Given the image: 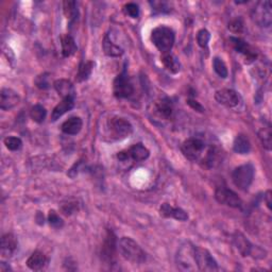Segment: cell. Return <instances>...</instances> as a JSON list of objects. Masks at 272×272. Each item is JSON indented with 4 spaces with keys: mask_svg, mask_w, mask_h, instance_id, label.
Instances as JSON below:
<instances>
[{
    "mask_svg": "<svg viewBox=\"0 0 272 272\" xmlns=\"http://www.w3.org/2000/svg\"><path fill=\"white\" fill-rule=\"evenodd\" d=\"M197 246L189 242H185L180 246L176 255V263L180 270L196 271L199 270L197 264Z\"/></svg>",
    "mask_w": 272,
    "mask_h": 272,
    "instance_id": "1",
    "label": "cell"
},
{
    "mask_svg": "<svg viewBox=\"0 0 272 272\" xmlns=\"http://www.w3.org/2000/svg\"><path fill=\"white\" fill-rule=\"evenodd\" d=\"M118 250L122 258L134 265L146 262V253L135 241L130 237H122L118 243Z\"/></svg>",
    "mask_w": 272,
    "mask_h": 272,
    "instance_id": "2",
    "label": "cell"
},
{
    "mask_svg": "<svg viewBox=\"0 0 272 272\" xmlns=\"http://www.w3.org/2000/svg\"><path fill=\"white\" fill-rule=\"evenodd\" d=\"M175 32L169 27L159 26L154 28L151 32V42L163 54L169 53L175 45Z\"/></svg>",
    "mask_w": 272,
    "mask_h": 272,
    "instance_id": "3",
    "label": "cell"
},
{
    "mask_svg": "<svg viewBox=\"0 0 272 272\" xmlns=\"http://www.w3.org/2000/svg\"><path fill=\"white\" fill-rule=\"evenodd\" d=\"M105 132L110 141H122L132 134L133 127L127 119L116 116L106 123Z\"/></svg>",
    "mask_w": 272,
    "mask_h": 272,
    "instance_id": "4",
    "label": "cell"
},
{
    "mask_svg": "<svg viewBox=\"0 0 272 272\" xmlns=\"http://www.w3.org/2000/svg\"><path fill=\"white\" fill-rule=\"evenodd\" d=\"M254 179V167L252 164H245L235 168L232 174L234 185L241 191H248Z\"/></svg>",
    "mask_w": 272,
    "mask_h": 272,
    "instance_id": "5",
    "label": "cell"
},
{
    "mask_svg": "<svg viewBox=\"0 0 272 272\" xmlns=\"http://www.w3.org/2000/svg\"><path fill=\"white\" fill-rule=\"evenodd\" d=\"M149 155H150L149 150H148L142 143H138L130 147L128 150L118 152L117 159L119 162H122V163H128V162L141 163L149 158Z\"/></svg>",
    "mask_w": 272,
    "mask_h": 272,
    "instance_id": "6",
    "label": "cell"
},
{
    "mask_svg": "<svg viewBox=\"0 0 272 272\" xmlns=\"http://www.w3.org/2000/svg\"><path fill=\"white\" fill-rule=\"evenodd\" d=\"M205 150V144L202 139L198 137L187 138L186 141L181 146V151H182L185 158L192 162H196L201 159V156Z\"/></svg>",
    "mask_w": 272,
    "mask_h": 272,
    "instance_id": "7",
    "label": "cell"
},
{
    "mask_svg": "<svg viewBox=\"0 0 272 272\" xmlns=\"http://www.w3.org/2000/svg\"><path fill=\"white\" fill-rule=\"evenodd\" d=\"M234 244L236 246V248L240 251V253L243 255V257H249V255H252L253 258L257 259H264L266 257V252L263 251L261 248L257 246H253L247 238L240 232H236L234 237H233Z\"/></svg>",
    "mask_w": 272,
    "mask_h": 272,
    "instance_id": "8",
    "label": "cell"
},
{
    "mask_svg": "<svg viewBox=\"0 0 272 272\" xmlns=\"http://www.w3.org/2000/svg\"><path fill=\"white\" fill-rule=\"evenodd\" d=\"M118 248L116 236L111 230H108L101 248L102 261L108 265H114L116 263V251Z\"/></svg>",
    "mask_w": 272,
    "mask_h": 272,
    "instance_id": "9",
    "label": "cell"
},
{
    "mask_svg": "<svg viewBox=\"0 0 272 272\" xmlns=\"http://www.w3.org/2000/svg\"><path fill=\"white\" fill-rule=\"evenodd\" d=\"M252 19L257 22L260 27L268 28L272 22V10L271 2L269 0L259 2L252 11Z\"/></svg>",
    "mask_w": 272,
    "mask_h": 272,
    "instance_id": "10",
    "label": "cell"
},
{
    "mask_svg": "<svg viewBox=\"0 0 272 272\" xmlns=\"http://www.w3.org/2000/svg\"><path fill=\"white\" fill-rule=\"evenodd\" d=\"M113 93L115 97L119 99L129 98L134 94L133 84H132L126 70H123L120 75L115 78L113 83Z\"/></svg>",
    "mask_w": 272,
    "mask_h": 272,
    "instance_id": "11",
    "label": "cell"
},
{
    "mask_svg": "<svg viewBox=\"0 0 272 272\" xmlns=\"http://www.w3.org/2000/svg\"><path fill=\"white\" fill-rule=\"evenodd\" d=\"M215 198L218 203L230 208L240 209L243 205V201L238 195L227 187H218L215 192Z\"/></svg>",
    "mask_w": 272,
    "mask_h": 272,
    "instance_id": "12",
    "label": "cell"
},
{
    "mask_svg": "<svg viewBox=\"0 0 272 272\" xmlns=\"http://www.w3.org/2000/svg\"><path fill=\"white\" fill-rule=\"evenodd\" d=\"M216 101L221 104L225 105L227 108H236L237 105H240L242 99L241 96L236 93L235 90L230 89V88H222L219 89L215 94Z\"/></svg>",
    "mask_w": 272,
    "mask_h": 272,
    "instance_id": "13",
    "label": "cell"
},
{
    "mask_svg": "<svg viewBox=\"0 0 272 272\" xmlns=\"http://www.w3.org/2000/svg\"><path fill=\"white\" fill-rule=\"evenodd\" d=\"M197 264L198 268L201 271H217L218 264L212 257V254L207 250L197 247Z\"/></svg>",
    "mask_w": 272,
    "mask_h": 272,
    "instance_id": "14",
    "label": "cell"
},
{
    "mask_svg": "<svg viewBox=\"0 0 272 272\" xmlns=\"http://www.w3.org/2000/svg\"><path fill=\"white\" fill-rule=\"evenodd\" d=\"M230 40H231V44H232L235 50L237 52L242 53L245 56L247 64H250V63L254 62L255 59H257V52H255L251 48V46L247 44L245 40H243L242 38H238V37H230Z\"/></svg>",
    "mask_w": 272,
    "mask_h": 272,
    "instance_id": "15",
    "label": "cell"
},
{
    "mask_svg": "<svg viewBox=\"0 0 272 272\" xmlns=\"http://www.w3.org/2000/svg\"><path fill=\"white\" fill-rule=\"evenodd\" d=\"M20 101L18 94L11 88H2L0 92V108L3 111H9L15 108Z\"/></svg>",
    "mask_w": 272,
    "mask_h": 272,
    "instance_id": "16",
    "label": "cell"
},
{
    "mask_svg": "<svg viewBox=\"0 0 272 272\" xmlns=\"http://www.w3.org/2000/svg\"><path fill=\"white\" fill-rule=\"evenodd\" d=\"M16 249H17L16 237L11 233L4 234L1 237V243H0V253H1L2 259H10Z\"/></svg>",
    "mask_w": 272,
    "mask_h": 272,
    "instance_id": "17",
    "label": "cell"
},
{
    "mask_svg": "<svg viewBox=\"0 0 272 272\" xmlns=\"http://www.w3.org/2000/svg\"><path fill=\"white\" fill-rule=\"evenodd\" d=\"M160 214L161 216L165 218H174L179 221H186L188 219L187 213L184 210L180 208L171 207V205L168 203L162 204V207L160 209Z\"/></svg>",
    "mask_w": 272,
    "mask_h": 272,
    "instance_id": "18",
    "label": "cell"
},
{
    "mask_svg": "<svg viewBox=\"0 0 272 272\" xmlns=\"http://www.w3.org/2000/svg\"><path fill=\"white\" fill-rule=\"evenodd\" d=\"M154 112L162 119H169L174 112L170 99L164 97L160 98L154 104Z\"/></svg>",
    "mask_w": 272,
    "mask_h": 272,
    "instance_id": "19",
    "label": "cell"
},
{
    "mask_svg": "<svg viewBox=\"0 0 272 272\" xmlns=\"http://www.w3.org/2000/svg\"><path fill=\"white\" fill-rule=\"evenodd\" d=\"M26 264L28 268H30L31 270L39 271L47 266L48 259L43 252L35 251L30 255V258L27 260Z\"/></svg>",
    "mask_w": 272,
    "mask_h": 272,
    "instance_id": "20",
    "label": "cell"
},
{
    "mask_svg": "<svg viewBox=\"0 0 272 272\" xmlns=\"http://www.w3.org/2000/svg\"><path fill=\"white\" fill-rule=\"evenodd\" d=\"M73 105H75V98H64L53 109L51 113V120L56 121L57 119H60V117H62L65 113L69 112L73 108Z\"/></svg>",
    "mask_w": 272,
    "mask_h": 272,
    "instance_id": "21",
    "label": "cell"
},
{
    "mask_svg": "<svg viewBox=\"0 0 272 272\" xmlns=\"http://www.w3.org/2000/svg\"><path fill=\"white\" fill-rule=\"evenodd\" d=\"M53 86L56 90V93L59 94L61 97H63V99L68 98V97L75 98V94H76L75 87H73L70 81L65 80V79L56 80V81H54Z\"/></svg>",
    "mask_w": 272,
    "mask_h": 272,
    "instance_id": "22",
    "label": "cell"
},
{
    "mask_svg": "<svg viewBox=\"0 0 272 272\" xmlns=\"http://www.w3.org/2000/svg\"><path fill=\"white\" fill-rule=\"evenodd\" d=\"M83 122L80 117H70L62 125V131L67 135H76L82 129Z\"/></svg>",
    "mask_w": 272,
    "mask_h": 272,
    "instance_id": "23",
    "label": "cell"
},
{
    "mask_svg": "<svg viewBox=\"0 0 272 272\" xmlns=\"http://www.w3.org/2000/svg\"><path fill=\"white\" fill-rule=\"evenodd\" d=\"M102 47H103V51L106 55L109 56H113V57H117L120 56L123 53V49L117 45L115 44L110 34H106L103 38V43H102Z\"/></svg>",
    "mask_w": 272,
    "mask_h": 272,
    "instance_id": "24",
    "label": "cell"
},
{
    "mask_svg": "<svg viewBox=\"0 0 272 272\" xmlns=\"http://www.w3.org/2000/svg\"><path fill=\"white\" fill-rule=\"evenodd\" d=\"M233 149L238 154H248L251 151V143L245 134H238L233 143Z\"/></svg>",
    "mask_w": 272,
    "mask_h": 272,
    "instance_id": "25",
    "label": "cell"
},
{
    "mask_svg": "<svg viewBox=\"0 0 272 272\" xmlns=\"http://www.w3.org/2000/svg\"><path fill=\"white\" fill-rule=\"evenodd\" d=\"M61 46H62V54L64 57H69L73 55L78 49L75 39H73V37L69 34L62 35Z\"/></svg>",
    "mask_w": 272,
    "mask_h": 272,
    "instance_id": "26",
    "label": "cell"
},
{
    "mask_svg": "<svg viewBox=\"0 0 272 272\" xmlns=\"http://www.w3.org/2000/svg\"><path fill=\"white\" fill-rule=\"evenodd\" d=\"M162 63L165 66V68L172 73H177L180 70V62L171 53H164L162 56Z\"/></svg>",
    "mask_w": 272,
    "mask_h": 272,
    "instance_id": "27",
    "label": "cell"
},
{
    "mask_svg": "<svg viewBox=\"0 0 272 272\" xmlns=\"http://www.w3.org/2000/svg\"><path fill=\"white\" fill-rule=\"evenodd\" d=\"M63 10L64 14L67 19L75 20L79 16V10H78V3L76 1H64L63 2Z\"/></svg>",
    "mask_w": 272,
    "mask_h": 272,
    "instance_id": "28",
    "label": "cell"
},
{
    "mask_svg": "<svg viewBox=\"0 0 272 272\" xmlns=\"http://www.w3.org/2000/svg\"><path fill=\"white\" fill-rule=\"evenodd\" d=\"M93 67H94V63L93 62H84L80 65L78 73H77V81L78 82H83L86 81L89 76L92 75L93 71Z\"/></svg>",
    "mask_w": 272,
    "mask_h": 272,
    "instance_id": "29",
    "label": "cell"
},
{
    "mask_svg": "<svg viewBox=\"0 0 272 272\" xmlns=\"http://www.w3.org/2000/svg\"><path fill=\"white\" fill-rule=\"evenodd\" d=\"M46 115H47L46 109L44 108L43 105H40V104L34 105L30 111L31 119L33 121L37 122V123H42L46 118Z\"/></svg>",
    "mask_w": 272,
    "mask_h": 272,
    "instance_id": "30",
    "label": "cell"
},
{
    "mask_svg": "<svg viewBox=\"0 0 272 272\" xmlns=\"http://www.w3.org/2000/svg\"><path fill=\"white\" fill-rule=\"evenodd\" d=\"M259 137L261 139V142L263 146L266 148L267 150L271 149V145H272V138H271V129L270 125L267 127H264L259 131Z\"/></svg>",
    "mask_w": 272,
    "mask_h": 272,
    "instance_id": "31",
    "label": "cell"
},
{
    "mask_svg": "<svg viewBox=\"0 0 272 272\" xmlns=\"http://www.w3.org/2000/svg\"><path fill=\"white\" fill-rule=\"evenodd\" d=\"M213 67H214V70H215V72L220 78L226 79L228 77L229 71L227 68V65L224 61H222V59H220V57H215V59H214Z\"/></svg>",
    "mask_w": 272,
    "mask_h": 272,
    "instance_id": "32",
    "label": "cell"
},
{
    "mask_svg": "<svg viewBox=\"0 0 272 272\" xmlns=\"http://www.w3.org/2000/svg\"><path fill=\"white\" fill-rule=\"evenodd\" d=\"M5 147L11 151H17L22 147V142L19 137L16 136H7L3 141Z\"/></svg>",
    "mask_w": 272,
    "mask_h": 272,
    "instance_id": "33",
    "label": "cell"
},
{
    "mask_svg": "<svg viewBox=\"0 0 272 272\" xmlns=\"http://www.w3.org/2000/svg\"><path fill=\"white\" fill-rule=\"evenodd\" d=\"M211 39V33L207 29H201L197 34V42L201 48H207Z\"/></svg>",
    "mask_w": 272,
    "mask_h": 272,
    "instance_id": "34",
    "label": "cell"
},
{
    "mask_svg": "<svg viewBox=\"0 0 272 272\" xmlns=\"http://www.w3.org/2000/svg\"><path fill=\"white\" fill-rule=\"evenodd\" d=\"M48 221L49 225H50L54 229H61L64 226V222L62 218L57 215L55 211H50L48 214Z\"/></svg>",
    "mask_w": 272,
    "mask_h": 272,
    "instance_id": "35",
    "label": "cell"
},
{
    "mask_svg": "<svg viewBox=\"0 0 272 272\" xmlns=\"http://www.w3.org/2000/svg\"><path fill=\"white\" fill-rule=\"evenodd\" d=\"M123 12H125L126 15L130 16L132 18H137L139 16V7L135 3H127L125 6H123Z\"/></svg>",
    "mask_w": 272,
    "mask_h": 272,
    "instance_id": "36",
    "label": "cell"
},
{
    "mask_svg": "<svg viewBox=\"0 0 272 272\" xmlns=\"http://www.w3.org/2000/svg\"><path fill=\"white\" fill-rule=\"evenodd\" d=\"M150 4L152 5V10L158 13H167L170 11L169 3L166 1H151Z\"/></svg>",
    "mask_w": 272,
    "mask_h": 272,
    "instance_id": "37",
    "label": "cell"
},
{
    "mask_svg": "<svg viewBox=\"0 0 272 272\" xmlns=\"http://www.w3.org/2000/svg\"><path fill=\"white\" fill-rule=\"evenodd\" d=\"M49 75L48 73H43L36 78L35 80V84L38 88L40 89H47L49 86H50V83H49Z\"/></svg>",
    "mask_w": 272,
    "mask_h": 272,
    "instance_id": "38",
    "label": "cell"
},
{
    "mask_svg": "<svg viewBox=\"0 0 272 272\" xmlns=\"http://www.w3.org/2000/svg\"><path fill=\"white\" fill-rule=\"evenodd\" d=\"M229 29L234 32V33H241L244 30V22L242 20V18H236L233 19L229 23Z\"/></svg>",
    "mask_w": 272,
    "mask_h": 272,
    "instance_id": "39",
    "label": "cell"
},
{
    "mask_svg": "<svg viewBox=\"0 0 272 272\" xmlns=\"http://www.w3.org/2000/svg\"><path fill=\"white\" fill-rule=\"evenodd\" d=\"M61 211L63 212L64 215L69 216V215H71V214L73 212L78 211V203H76V202H73V203L68 202V203H66V204H63L62 208H61Z\"/></svg>",
    "mask_w": 272,
    "mask_h": 272,
    "instance_id": "40",
    "label": "cell"
},
{
    "mask_svg": "<svg viewBox=\"0 0 272 272\" xmlns=\"http://www.w3.org/2000/svg\"><path fill=\"white\" fill-rule=\"evenodd\" d=\"M187 103H188V105L191 106V108H193L195 111H197V112H200V113L204 112V108H203V106H202V105H201L199 102H198V101L194 100V99H191V98H189L188 100H187Z\"/></svg>",
    "mask_w": 272,
    "mask_h": 272,
    "instance_id": "41",
    "label": "cell"
},
{
    "mask_svg": "<svg viewBox=\"0 0 272 272\" xmlns=\"http://www.w3.org/2000/svg\"><path fill=\"white\" fill-rule=\"evenodd\" d=\"M9 271H12V269L9 265H7V264H5L4 262L0 263V272H9Z\"/></svg>",
    "mask_w": 272,
    "mask_h": 272,
    "instance_id": "42",
    "label": "cell"
},
{
    "mask_svg": "<svg viewBox=\"0 0 272 272\" xmlns=\"http://www.w3.org/2000/svg\"><path fill=\"white\" fill-rule=\"evenodd\" d=\"M265 201L269 210H271V191H267L265 194Z\"/></svg>",
    "mask_w": 272,
    "mask_h": 272,
    "instance_id": "43",
    "label": "cell"
}]
</instances>
